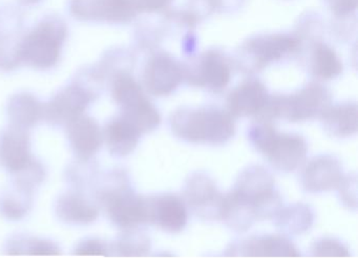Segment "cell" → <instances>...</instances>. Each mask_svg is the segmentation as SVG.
<instances>
[{"mask_svg": "<svg viewBox=\"0 0 358 278\" xmlns=\"http://www.w3.org/2000/svg\"><path fill=\"white\" fill-rule=\"evenodd\" d=\"M140 133L125 119L115 121L108 125L106 131L110 149L117 156H127L131 154L139 141Z\"/></svg>", "mask_w": 358, "mask_h": 278, "instance_id": "19", "label": "cell"}, {"mask_svg": "<svg viewBox=\"0 0 358 278\" xmlns=\"http://www.w3.org/2000/svg\"><path fill=\"white\" fill-rule=\"evenodd\" d=\"M267 102L266 89L259 82H248L234 92L229 99V108L236 116L257 114Z\"/></svg>", "mask_w": 358, "mask_h": 278, "instance_id": "17", "label": "cell"}, {"mask_svg": "<svg viewBox=\"0 0 358 278\" xmlns=\"http://www.w3.org/2000/svg\"><path fill=\"white\" fill-rule=\"evenodd\" d=\"M221 219L236 231H246L257 219L255 206L236 192H231L224 196Z\"/></svg>", "mask_w": 358, "mask_h": 278, "instance_id": "16", "label": "cell"}, {"mask_svg": "<svg viewBox=\"0 0 358 278\" xmlns=\"http://www.w3.org/2000/svg\"><path fill=\"white\" fill-rule=\"evenodd\" d=\"M202 79L215 89L226 87L230 78V72L225 62L215 55H209L202 64Z\"/></svg>", "mask_w": 358, "mask_h": 278, "instance_id": "25", "label": "cell"}, {"mask_svg": "<svg viewBox=\"0 0 358 278\" xmlns=\"http://www.w3.org/2000/svg\"><path fill=\"white\" fill-rule=\"evenodd\" d=\"M312 254L316 257H349L350 252L345 244L335 240H322L315 242Z\"/></svg>", "mask_w": 358, "mask_h": 278, "instance_id": "27", "label": "cell"}, {"mask_svg": "<svg viewBox=\"0 0 358 278\" xmlns=\"http://www.w3.org/2000/svg\"><path fill=\"white\" fill-rule=\"evenodd\" d=\"M185 196L189 206L201 217L221 219L224 196L207 175H192L186 185Z\"/></svg>", "mask_w": 358, "mask_h": 278, "instance_id": "5", "label": "cell"}, {"mask_svg": "<svg viewBox=\"0 0 358 278\" xmlns=\"http://www.w3.org/2000/svg\"><path fill=\"white\" fill-rule=\"evenodd\" d=\"M181 71L169 58L160 56L155 58L146 71V83L156 95H166L179 85Z\"/></svg>", "mask_w": 358, "mask_h": 278, "instance_id": "13", "label": "cell"}, {"mask_svg": "<svg viewBox=\"0 0 358 278\" xmlns=\"http://www.w3.org/2000/svg\"><path fill=\"white\" fill-rule=\"evenodd\" d=\"M326 101V94L318 87H310L297 95L274 102L271 108L275 116L290 121H301L315 116Z\"/></svg>", "mask_w": 358, "mask_h": 278, "instance_id": "6", "label": "cell"}, {"mask_svg": "<svg viewBox=\"0 0 358 278\" xmlns=\"http://www.w3.org/2000/svg\"><path fill=\"white\" fill-rule=\"evenodd\" d=\"M171 125L178 137L194 143L221 144L234 133L230 117L217 110L177 112Z\"/></svg>", "mask_w": 358, "mask_h": 278, "instance_id": "1", "label": "cell"}, {"mask_svg": "<svg viewBox=\"0 0 358 278\" xmlns=\"http://www.w3.org/2000/svg\"><path fill=\"white\" fill-rule=\"evenodd\" d=\"M338 188L343 204L349 208H357V177L356 175L343 177Z\"/></svg>", "mask_w": 358, "mask_h": 278, "instance_id": "29", "label": "cell"}, {"mask_svg": "<svg viewBox=\"0 0 358 278\" xmlns=\"http://www.w3.org/2000/svg\"><path fill=\"white\" fill-rule=\"evenodd\" d=\"M69 139L80 156H92L101 144V133L95 121L89 117H76L70 121Z\"/></svg>", "mask_w": 358, "mask_h": 278, "instance_id": "14", "label": "cell"}, {"mask_svg": "<svg viewBox=\"0 0 358 278\" xmlns=\"http://www.w3.org/2000/svg\"><path fill=\"white\" fill-rule=\"evenodd\" d=\"M296 47V41L286 37H272V38L257 41L251 43L250 50L257 59L263 62L278 59L287 52L292 51Z\"/></svg>", "mask_w": 358, "mask_h": 278, "instance_id": "23", "label": "cell"}, {"mask_svg": "<svg viewBox=\"0 0 358 278\" xmlns=\"http://www.w3.org/2000/svg\"><path fill=\"white\" fill-rule=\"evenodd\" d=\"M115 99L125 110V120L140 133L152 131L160 123V115L145 99L139 85L129 78L120 77L115 83Z\"/></svg>", "mask_w": 358, "mask_h": 278, "instance_id": "3", "label": "cell"}, {"mask_svg": "<svg viewBox=\"0 0 358 278\" xmlns=\"http://www.w3.org/2000/svg\"><path fill=\"white\" fill-rule=\"evenodd\" d=\"M152 221H156L163 230L171 233L183 230L187 221L185 205L177 196H164L150 200Z\"/></svg>", "mask_w": 358, "mask_h": 278, "instance_id": "11", "label": "cell"}, {"mask_svg": "<svg viewBox=\"0 0 358 278\" xmlns=\"http://www.w3.org/2000/svg\"><path fill=\"white\" fill-rule=\"evenodd\" d=\"M10 115L14 122L20 126H29L36 122L41 115L38 102L29 95H20L12 100Z\"/></svg>", "mask_w": 358, "mask_h": 278, "instance_id": "24", "label": "cell"}, {"mask_svg": "<svg viewBox=\"0 0 358 278\" xmlns=\"http://www.w3.org/2000/svg\"><path fill=\"white\" fill-rule=\"evenodd\" d=\"M3 210L5 214L8 217H11V219H20L24 213V208L22 205L16 200H12V198L3 200Z\"/></svg>", "mask_w": 358, "mask_h": 278, "instance_id": "32", "label": "cell"}, {"mask_svg": "<svg viewBox=\"0 0 358 278\" xmlns=\"http://www.w3.org/2000/svg\"><path fill=\"white\" fill-rule=\"evenodd\" d=\"M58 214L64 221L75 224H87L95 221L98 212L85 200L69 196L62 198L58 204Z\"/></svg>", "mask_w": 358, "mask_h": 278, "instance_id": "22", "label": "cell"}, {"mask_svg": "<svg viewBox=\"0 0 358 278\" xmlns=\"http://www.w3.org/2000/svg\"><path fill=\"white\" fill-rule=\"evenodd\" d=\"M29 253L36 255H52L59 254V250L53 242L36 240V242H33L30 244Z\"/></svg>", "mask_w": 358, "mask_h": 278, "instance_id": "30", "label": "cell"}, {"mask_svg": "<svg viewBox=\"0 0 358 278\" xmlns=\"http://www.w3.org/2000/svg\"><path fill=\"white\" fill-rule=\"evenodd\" d=\"M228 254L248 257H299V250L290 240L282 236H265L252 238L234 246Z\"/></svg>", "mask_w": 358, "mask_h": 278, "instance_id": "9", "label": "cell"}, {"mask_svg": "<svg viewBox=\"0 0 358 278\" xmlns=\"http://www.w3.org/2000/svg\"><path fill=\"white\" fill-rule=\"evenodd\" d=\"M119 251L125 256H142L150 251V242L144 236L127 238L119 244Z\"/></svg>", "mask_w": 358, "mask_h": 278, "instance_id": "28", "label": "cell"}, {"mask_svg": "<svg viewBox=\"0 0 358 278\" xmlns=\"http://www.w3.org/2000/svg\"><path fill=\"white\" fill-rule=\"evenodd\" d=\"M166 0H138L139 6L143 8H158L162 6Z\"/></svg>", "mask_w": 358, "mask_h": 278, "instance_id": "33", "label": "cell"}, {"mask_svg": "<svg viewBox=\"0 0 358 278\" xmlns=\"http://www.w3.org/2000/svg\"><path fill=\"white\" fill-rule=\"evenodd\" d=\"M0 159L12 171L24 170L30 163V149L27 136L20 129H13L3 136L0 143Z\"/></svg>", "mask_w": 358, "mask_h": 278, "instance_id": "15", "label": "cell"}, {"mask_svg": "<svg viewBox=\"0 0 358 278\" xmlns=\"http://www.w3.org/2000/svg\"><path fill=\"white\" fill-rule=\"evenodd\" d=\"M278 228L289 233L301 234L310 229L313 223L311 209L303 204L282 208L274 217Z\"/></svg>", "mask_w": 358, "mask_h": 278, "instance_id": "21", "label": "cell"}, {"mask_svg": "<svg viewBox=\"0 0 358 278\" xmlns=\"http://www.w3.org/2000/svg\"><path fill=\"white\" fill-rule=\"evenodd\" d=\"M314 71L322 78H333L341 72V64L329 47H318L314 54Z\"/></svg>", "mask_w": 358, "mask_h": 278, "instance_id": "26", "label": "cell"}, {"mask_svg": "<svg viewBox=\"0 0 358 278\" xmlns=\"http://www.w3.org/2000/svg\"><path fill=\"white\" fill-rule=\"evenodd\" d=\"M324 126L337 137H349L357 131V108L355 105L338 106L324 114Z\"/></svg>", "mask_w": 358, "mask_h": 278, "instance_id": "20", "label": "cell"}, {"mask_svg": "<svg viewBox=\"0 0 358 278\" xmlns=\"http://www.w3.org/2000/svg\"><path fill=\"white\" fill-rule=\"evenodd\" d=\"M76 253L81 255H103L106 253V248L102 242L89 240L81 244L77 249Z\"/></svg>", "mask_w": 358, "mask_h": 278, "instance_id": "31", "label": "cell"}, {"mask_svg": "<svg viewBox=\"0 0 358 278\" xmlns=\"http://www.w3.org/2000/svg\"><path fill=\"white\" fill-rule=\"evenodd\" d=\"M73 11L79 17L120 22L131 15L133 5L131 0H75Z\"/></svg>", "mask_w": 358, "mask_h": 278, "instance_id": "10", "label": "cell"}, {"mask_svg": "<svg viewBox=\"0 0 358 278\" xmlns=\"http://www.w3.org/2000/svg\"><path fill=\"white\" fill-rule=\"evenodd\" d=\"M89 102V97L83 89L70 87L60 93L51 103L50 115L60 120H72L80 116Z\"/></svg>", "mask_w": 358, "mask_h": 278, "instance_id": "18", "label": "cell"}, {"mask_svg": "<svg viewBox=\"0 0 358 278\" xmlns=\"http://www.w3.org/2000/svg\"><path fill=\"white\" fill-rule=\"evenodd\" d=\"M234 191L255 206L257 200L274 191V180L264 167H249L241 173Z\"/></svg>", "mask_w": 358, "mask_h": 278, "instance_id": "12", "label": "cell"}, {"mask_svg": "<svg viewBox=\"0 0 358 278\" xmlns=\"http://www.w3.org/2000/svg\"><path fill=\"white\" fill-rule=\"evenodd\" d=\"M251 139L255 147L280 170H294L307 154V143L303 137L278 133L271 125L255 127L251 133Z\"/></svg>", "mask_w": 358, "mask_h": 278, "instance_id": "2", "label": "cell"}, {"mask_svg": "<svg viewBox=\"0 0 358 278\" xmlns=\"http://www.w3.org/2000/svg\"><path fill=\"white\" fill-rule=\"evenodd\" d=\"M64 31L59 24L45 22L27 37L20 50L22 59L35 68H51L58 60Z\"/></svg>", "mask_w": 358, "mask_h": 278, "instance_id": "4", "label": "cell"}, {"mask_svg": "<svg viewBox=\"0 0 358 278\" xmlns=\"http://www.w3.org/2000/svg\"><path fill=\"white\" fill-rule=\"evenodd\" d=\"M108 213L121 227H136L152 221V204L131 193H118L108 200Z\"/></svg>", "mask_w": 358, "mask_h": 278, "instance_id": "7", "label": "cell"}, {"mask_svg": "<svg viewBox=\"0 0 358 278\" xmlns=\"http://www.w3.org/2000/svg\"><path fill=\"white\" fill-rule=\"evenodd\" d=\"M341 164L332 156H318L309 163L303 173V185L310 192L336 189L343 181Z\"/></svg>", "mask_w": 358, "mask_h": 278, "instance_id": "8", "label": "cell"}]
</instances>
